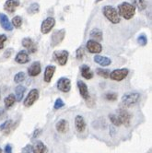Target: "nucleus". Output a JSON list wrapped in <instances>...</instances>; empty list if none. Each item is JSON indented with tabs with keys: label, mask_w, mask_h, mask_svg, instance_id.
I'll use <instances>...</instances> for the list:
<instances>
[{
	"label": "nucleus",
	"mask_w": 152,
	"mask_h": 153,
	"mask_svg": "<svg viewBox=\"0 0 152 153\" xmlns=\"http://www.w3.org/2000/svg\"><path fill=\"white\" fill-rule=\"evenodd\" d=\"M16 102V97L14 94H9L4 99V105L6 109L11 108Z\"/></svg>",
	"instance_id": "26"
},
{
	"label": "nucleus",
	"mask_w": 152,
	"mask_h": 153,
	"mask_svg": "<svg viewBox=\"0 0 152 153\" xmlns=\"http://www.w3.org/2000/svg\"><path fill=\"white\" fill-rule=\"evenodd\" d=\"M0 99H1V94H0Z\"/></svg>",
	"instance_id": "47"
},
{
	"label": "nucleus",
	"mask_w": 152,
	"mask_h": 153,
	"mask_svg": "<svg viewBox=\"0 0 152 153\" xmlns=\"http://www.w3.org/2000/svg\"><path fill=\"white\" fill-rule=\"evenodd\" d=\"M12 150H13L12 146L10 144H7L4 149V153H12Z\"/></svg>",
	"instance_id": "40"
},
{
	"label": "nucleus",
	"mask_w": 152,
	"mask_h": 153,
	"mask_svg": "<svg viewBox=\"0 0 152 153\" xmlns=\"http://www.w3.org/2000/svg\"><path fill=\"white\" fill-rule=\"evenodd\" d=\"M109 119H110V121H111L113 126H122L121 120H120V118H119V116L117 114H109Z\"/></svg>",
	"instance_id": "27"
},
{
	"label": "nucleus",
	"mask_w": 152,
	"mask_h": 153,
	"mask_svg": "<svg viewBox=\"0 0 152 153\" xmlns=\"http://www.w3.org/2000/svg\"><path fill=\"white\" fill-rule=\"evenodd\" d=\"M118 98V95L117 93L115 92H107L105 94V99L107 101H110V102H115Z\"/></svg>",
	"instance_id": "34"
},
{
	"label": "nucleus",
	"mask_w": 152,
	"mask_h": 153,
	"mask_svg": "<svg viewBox=\"0 0 152 153\" xmlns=\"http://www.w3.org/2000/svg\"><path fill=\"white\" fill-rule=\"evenodd\" d=\"M31 148H32V153H46L47 151L46 146L41 140L35 141L34 144L31 146Z\"/></svg>",
	"instance_id": "18"
},
{
	"label": "nucleus",
	"mask_w": 152,
	"mask_h": 153,
	"mask_svg": "<svg viewBox=\"0 0 152 153\" xmlns=\"http://www.w3.org/2000/svg\"><path fill=\"white\" fill-rule=\"evenodd\" d=\"M128 74H129V70L127 68L115 69V70L110 72L109 78L114 81H122L128 76Z\"/></svg>",
	"instance_id": "6"
},
{
	"label": "nucleus",
	"mask_w": 152,
	"mask_h": 153,
	"mask_svg": "<svg viewBox=\"0 0 152 153\" xmlns=\"http://www.w3.org/2000/svg\"><path fill=\"white\" fill-rule=\"evenodd\" d=\"M99 1H101V0H96V2H99Z\"/></svg>",
	"instance_id": "46"
},
{
	"label": "nucleus",
	"mask_w": 152,
	"mask_h": 153,
	"mask_svg": "<svg viewBox=\"0 0 152 153\" xmlns=\"http://www.w3.org/2000/svg\"><path fill=\"white\" fill-rule=\"evenodd\" d=\"M12 25L15 28H20L21 25H22V19H21L19 16H16L12 19Z\"/></svg>",
	"instance_id": "32"
},
{
	"label": "nucleus",
	"mask_w": 152,
	"mask_h": 153,
	"mask_svg": "<svg viewBox=\"0 0 152 153\" xmlns=\"http://www.w3.org/2000/svg\"><path fill=\"white\" fill-rule=\"evenodd\" d=\"M80 72H81V76L86 79H91L93 78V72L90 70V68L87 65H82L80 67Z\"/></svg>",
	"instance_id": "23"
},
{
	"label": "nucleus",
	"mask_w": 152,
	"mask_h": 153,
	"mask_svg": "<svg viewBox=\"0 0 152 153\" xmlns=\"http://www.w3.org/2000/svg\"><path fill=\"white\" fill-rule=\"evenodd\" d=\"M136 13V7L127 2H123L118 6V14L125 19H131Z\"/></svg>",
	"instance_id": "2"
},
{
	"label": "nucleus",
	"mask_w": 152,
	"mask_h": 153,
	"mask_svg": "<svg viewBox=\"0 0 152 153\" xmlns=\"http://www.w3.org/2000/svg\"><path fill=\"white\" fill-rule=\"evenodd\" d=\"M56 86H57V89L60 91H62L64 93H67L71 90V81L69 79L63 76V78H60L57 80Z\"/></svg>",
	"instance_id": "9"
},
{
	"label": "nucleus",
	"mask_w": 152,
	"mask_h": 153,
	"mask_svg": "<svg viewBox=\"0 0 152 153\" xmlns=\"http://www.w3.org/2000/svg\"><path fill=\"white\" fill-rule=\"evenodd\" d=\"M65 35H66V31L65 30H59L56 31L52 36V46H56L57 45L63 41Z\"/></svg>",
	"instance_id": "14"
},
{
	"label": "nucleus",
	"mask_w": 152,
	"mask_h": 153,
	"mask_svg": "<svg viewBox=\"0 0 152 153\" xmlns=\"http://www.w3.org/2000/svg\"><path fill=\"white\" fill-rule=\"evenodd\" d=\"M69 53L66 50H62V51H56L53 54V57L56 61L60 65H65L67 62Z\"/></svg>",
	"instance_id": "7"
},
{
	"label": "nucleus",
	"mask_w": 152,
	"mask_h": 153,
	"mask_svg": "<svg viewBox=\"0 0 152 153\" xmlns=\"http://www.w3.org/2000/svg\"><path fill=\"white\" fill-rule=\"evenodd\" d=\"M86 46H87V49L89 50V52L91 53H100L102 50V46L99 42L94 40H90L87 42Z\"/></svg>",
	"instance_id": "10"
},
{
	"label": "nucleus",
	"mask_w": 152,
	"mask_h": 153,
	"mask_svg": "<svg viewBox=\"0 0 152 153\" xmlns=\"http://www.w3.org/2000/svg\"><path fill=\"white\" fill-rule=\"evenodd\" d=\"M90 37L92 38V39H95L96 40V42L97 41H102V32L100 30H98V29H95V30H93L91 32H90ZM94 40V41H95Z\"/></svg>",
	"instance_id": "28"
},
{
	"label": "nucleus",
	"mask_w": 152,
	"mask_h": 153,
	"mask_svg": "<svg viewBox=\"0 0 152 153\" xmlns=\"http://www.w3.org/2000/svg\"><path fill=\"white\" fill-rule=\"evenodd\" d=\"M21 153H32V148H31V145H26L22 150H21Z\"/></svg>",
	"instance_id": "39"
},
{
	"label": "nucleus",
	"mask_w": 152,
	"mask_h": 153,
	"mask_svg": "<svg viewBox=\"0 0 152 153\" xmlns=\"http://www.w3.org/2000/svg\"><path fill=\"white\" fill-rule=\"evenodd\" d=\"M0 25L2 26V28L4 30H8V31L12 30V29H13L11 22H9L8 18L3 13H0Z\"/></svg>",
	"instance_id": "20"
},
{
	"label": "nucleus",
	"mask_w": 152,
	"mask_h": 153,
	"mask_svg": "<svg viewBox=\"0 0 152 153\" xmlns=\"http://www.w3.org/2000/svg\"><path fill=\"white\" fill-rule=\"evenodd\" d=\"M94 62L99 64L102 67H107L112 64V60L107 56H94Z\"/></svg>",
	"instance_id": "24"
},
{
	"label": "nucleus",
	"mask_w": 152,
	"mask_h": 153,
	"mask_svg": "<svg viewBox=\"0 0 152 153\" xmlns=\"http://www.w3.org/2000/svg\"><path fill=\"white\" fill-rule=\"evenodd\" d=\"M56 67L55 65H47L45 68V70H44V75H43V80H44L46 83H49L51 82L53 76V74L56 72Z\"/></svg>",
	"instance_id": "17"
},
{
	"label": "nucleus",
	"mask_w": 152,
	"mask_h": 153,
	"mask_svg": "<svg viewBox=\"0 0 152 153\" xmlns=\"http://www.w3.org/2000/svg\"><path fill=\"white\" fill-rule=\"evenodd\" d=\"M140 93L136 92V91H132V92H127L125 94L123 95L122 97V104L126 107V108H129V107H133L135 105H136L139 101H140Z\"/></svg>",
	"instance_id": "1"
},
{
	"label": "nucleus",
	"mask_w": 152,
	"mask_h": 153,
	"mask_svg": "<svg viewBox=\"0 0 152 153\" xmlns=\"http://www.w3.org/2000/svg\"><path fill=\"white\" fill-rule=\"evenodd\" d=\"M25 79H26L25 73L24 72H19L14 76V81H15V83H18L19 84V83H21L22 81H24Z\"/></svg>",
	"instance_id": "30"
},
{
	"label": "nucleus",
	"mask_w": 152,
	"mask_h": 153,
	"mask_svg": "<svg viewBox=\"0 0 152 153\" xmlns=\"http://www.w3.org/2000/svg\"><path fill=\"white\" fill-rule=\"evenodd\" d=\"M102 12H103V15L105 16V18L109 21H111L113 24H117L120 22V17H119L117 10L113 7L105 6L102 8Z\"/></svg>",
	"instance_id": "3"
},
{
	"label": "nucleus",
	"mask_w": 152,
	"mask_h": 153,
	"mask_svg": "<svg viewBox=\"0 0 152 153\" xmlns=\"http://www.w3.org/2000/svg\"><path fill=\"white\" fill-rule=\"evenodd\" d=\"M135 5L139 10H144L147 7V1L146 0H135Z\"/></svg>",
	"instance_id": "33"
},
{
	"label": "nucleus",
	"mask_w": 152,
	"mask_h": 153,
	"mask_svg": "<svg viewBox=\"0 0 152 153\" xmlns=\"http://www.w3.org/2000/svg\"><path fill=\"white\" fill-rule=\"evenodd\" d=\"M77 85H78V88H79L80 96L83 98L84 100L87 101L90 98V93H89V88H88V86H87V84L84 81H81V80H79L77 82Z\"/></svg>",
	"instance_id": "12"
},
{
	"label": "nucleus",
	"mask_w": 152,
	"mask_h": 153,
	"mask_svg": "<svg viewBox=\"0 0 152 153\" xmlns=\"http://www.w3.org/2000/svg\"><path fill=\"white\" fill-rule=\"evenodd\" d=\"M19 6V0H7L4 5V9L7 12L12 13L15 11L16 7Z\"/></svg>",
	"instance_id": "19"
},
{
	"label": "nucleus",
	"mask_w": 152,
	"mask_h": 153,
	"mask_svg": "<svg viewBox=\"0 0 152 153\" xmlns=\"http://www.w3.org/2000/svg\"><path fill=\"white\" fill-rule=\"evenodd\" d=\"M13 125H14L13 120H11V119L7 120V121H5L3 124L0 125V131L3 132L5 135H8L13 127Z\"/></svg>",
	"instance_id": "21"
},
{
	"label": "nucleus",
	"mask_w": 152,
	"mask_h": 153,
	"mask_svg": "<svg viewBox=\"0 0 152 153\" xmlns=\"http://www.w3.org/2000/svg\"><path fill=\"white\" fill-rule=\"evenodd\" d=\"M56 25V19L52 18V17H48L47 19H45L42 21V23L41 25V31L43 34H47L52 30V29L55 27Z\"/></svg>",
	"instance_id": "8"
},
{
	"label": "nucleus",
	"mask_w": 152,
	"mask_h": 153,
	"mask_svg": "<svg viewBox=\"0 0 152 153\" xmlns=\"http://www.w3.org/2000/svg\"><path fill=\"white\" fill-rule=\"evenodd\" d=\"M39 9H40V5L38 3H32L28 8V12L30 14H35L39 11Z\"/></svg>",
	"instance_id": "31"
},
{
	"label": "nucleus",
	"mask_w": 152,
	"mask_h": 153,
	"mask_svg": "<svg viewBox=\"0 0 152 153\" xmlns=\"http://www.w3.org/2000/svg\"><path fill=\"white\" fill-rule=\"evenodd\" d=\"M22 45L30 53H34L37 51V45H36V43L33 41H32L30 38H29V37H26V38H24L22 40Z\"/></svg>",
	"instance_id": "13"
},
{
	"label": "nucleus",
	"mask_w": 152,
	"mask_h": 153,
	"mask_svg": "<svg viewBox=\"0 0 152 153\" xmlns=\"http://www.w3.org/2000/svg\"><path fill=\"white\" fill-rule=\"evenodd\" d=\"M41 133H42V129H36V130L34 131L33 135H32V138H35V137H39V135H40Z\"/></svg>",
	"instance_id": "41"
},
{
	"label": "nucleus",
	"mask_w": 152,
	"mask_h": 153,
	"mask_svg": "<svg viewBox=\"0 0 152 153\" xmlns=\"http://www.w3.org/2000/svg\"><path fill=\"white\" fill-rule=\"evenodd\" d=\"M56 129L58 133L65 134L67 133L69 129V124L67 122V120L66 119H60L59 121L56 124Z\"/></svg>",
	"instance_id": "15"
},
{
	"label": "nucleus",
	"mask_w": 152,
	"mask_h": 153,
	"mask_svg": "<svg viewBox=\"0 0 152 153\" xmlns=\"http://www.w3.org/2000/svg\"><path fill=\"white\" fill-rule=\"evenodd\" d=\"M1 152H2V149H1V148H0V153H1Z\"/></svg>",
	"instance_id": "45"
},
{
	"label": "nucleus",
	"mask_w": 152,
	"mask_h": 153,
	"mask_svg": "<svg viewBox=\"0 0 152 153\" xmlns=\"http://www.w3.org/2000/svg\"><path fill=\"white\" fill-rule=\"evenodd\" d=\"M137 42H138V43H139L140 45L145 46V45H147V43H148V39H147V37H146L145 34H141V35L138 36Z\"/></svg>",
	"instance_id": "36"
},
{
	"label": "nucleus",
	"mask_w": 152,
	"mask_h": 153,
	"mask_svg": "<svg viewBox=\"0 0 152 153\" xmlns=\"http://www.w3.org/2000/svg\"><path fill=\"white\" fill-rule=\"evenodd\" d=\"M76 56H77V58L79 60H81L83 58V56H84V48L82 46L79 47L77 50V52H76Z\"/></svg>",
	"instance_id": "37"
},
{
	"label": "nucleus",
	"mask_w": 152,
	"mask_h": 153,
	"mask_svg": "<svg viewBox=\"0 0 152 153\" xmlns=\"http://www.w3.org/2000/svg\"><path fill=\"white\" fill-rule=\"evenodd\" d=\"M117 114H118L117 115L121 120L122 125L125 126L126 127L130 126V125H131V120H132V114L126 110L125 107L119 108L117 110Z\"/></svg>",
	"instance_id": "5"
},
{
	"label": "nucleus",
	"mask_w": 152,
	"mask_h": 153,
	"mask_svg": "<svg viewBox=\"0 0 152 153\" xmlns=\"http://www.w3.org/2000/svg\"><path fill=\"white\" fill-rule=\"evenodd\" d=\"M7 36L5 35V34H0V50L1 49H3V47H4V43H5V42L7 41Z\"/></svg>",
	"instance_id": "38"
},
{
	"label": "nucleus",
	"mask_w": 152,
	"mask_h": 153,
	"mask_svg": "<svg viewBox=\"0 0 152 153\" xmlns=\"http://www.w3.org/2000/svg\"><path fill=\"white\" fill-rule=\"evenodd\" d=\"M5 114V110L3 108H0V116H2Z\"/></svg>",
	"instance_id": "44"
},
{
	"label": "nucleus",
	"mask_w": 152,
	"mask_h": 153,
	"mask_svg": "<svg viewBox=\"0 0 152 153\" xmlns=\"http://www.w3.org/2000/svg\"><path fill=\"white\" fill-rule=\"evenodd\" d=\"M75 127H76V130H77L79 133H83L86 130L87 124H86V121H85V119L82 115H80V114L76 115V117H75Z\"/></svg>",
	"instance_id": "11"
},
{
	"label": "nucleus",
	"mask_w": 152,
	"mask_h": 153,
	"mask_svg": "<svg viewBox=\"0 0 152 153\" xmlns=\"http://www.w3.org/2000/svg\"><path fill=\"white\" fill-rule=\"evenodd\" d=\"M26 92V88L22 85H18L15 88V97H16V101L21 102L24 97V94Z\"/></svg>",
	"instance_id": "25"
},
{
	"label": "nucleus",
	"mask_w": 152,
	"mask_h": 153,
	"mask_svg": "<svg viewBox=\"0 0 152 153\" xmlns=\"http://www.w3.org/2000/svg\"><path fill=\"white\" fill-rule=\"evenodd\" d=\"M42 71V67H41V63L39 61L33 62L30 67L28 68V74L30 76H37Z\"/></svg>",
	"instance_id": "16"
},
{
	"label": "nucleus",
	"mask_w": 152,
	"mask_h": 153,
	"mask_svg": "<svg viewBox=\"0 0 152 153\" xmlns=\"http://www.w3.org/2000/svg\"><path fill=\"white\" fill-rule=\"evenodd\" d=\"M115 133H116L115 128H114L113 126L110 127V136H111V137H113V136L115 135Z\"/></svg>",
	"instance_id": "43"
},
{
	"label": "nucleus",
	"mask_w": 152,
	"mask_h": 153,
	"mask_svg": "<svg viewBox=\"0 0 152 153\" xmlns=\"http://www.w3.org/2000/svg\"><path fill=\"white\" fill-rule=\"evenodd\" d=\"M65 105H66V103L64 102V101L60 99V98H58V99L56 100L55 104H53V109H55V110H59V109L63 108Z\"/></svg>",
	"instance_id": "35"
},
{
	"label": "nucleus",
	"mask_w": 152,
	"mask_h": 153,
	"mask_svg": "<svg viewBox=\"0 0 152 153\" xmlns=\"http://www.w3.org/2000/svg\"><path fill=\"white\" fill-rule=\"evenodd\" d=\"M96 73L103 79H108L109 78V75H110V70L104 69V68H97Z\"/></svg>",
	"instance_id": "29"
},
{
	"label": "nucleus",
	"mask_w": 152,
	"mask_h": 153,
	"mask_svg": "<svg viewBox=\"0 0 152 153\" xmlns=\"http://www.w3.org/2000/svg\"><path fill=\"white\" fill-rule=\"evenodd\" d=\"M15 61L19 64H26L30 61L29 54L26 51H20L17 53L15 57Z\"/></svg>",
	"instance_id": "22"
},
{
	"label": "nucleus",
	"mask_w": 152,
	"mask_h": 153,
	"mask_svg": "<svg viewBox=\"0 0 152 153\" xmlns=\"http://www.w3.org/2000/svg\"><path fill=\"white\" fill-rule=\"evenodd\" d=\"M11 53H12V49H7L4 53V56L5 57H9L10 56H11Z\"/></svg>",
	"instance_id": "42"
},
{
	"label": "nucleus",
	"mask_w": 152,
	"mask_h": 153,
	"mask_svg": "<svg viewBox=\"0 0 152 153\" xmlns=\"http://www.w3.org/2000/svg\"><path fill=\"white\" fill-rule=\"evenodd\" d=\"M40 97V93L39 91L37 89H32L30 91V92L28 93L27 97L25 98V100L23 101V104L25 107H30L33 105L38 100Z\"/></svg>",
	"instance_id": "4"
}]
</instances>
